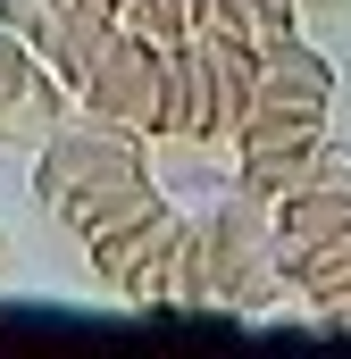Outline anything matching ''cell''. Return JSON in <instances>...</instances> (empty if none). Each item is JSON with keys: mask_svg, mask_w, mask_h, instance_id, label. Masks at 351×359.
Segmentation results:
<instances>
[{"mask_svg": "<svg viewBox=\"0 0 351 359\" xmlns=\"http://www.w3.org/2000/svg\"><path fill=\"white\" fill-rule=\"evenodd\" d=\"M276 292V201L234 184L226 201L184 217V309H267Z\"/></svg>", "mask_w": 351, "mask_h": 359, "instance_id": "obj_1", "label": "cell"}, {"mask_svg": "<svg viewBox=\"0 0 351 359\" xmlns=\"http://www.w3.org/2000/svg\"><path fill=\"white\" fill-rule=\"evenodd\" d=\"M84 117H109L143 142H168V109H176V50L168 42H143V34H109V50L92 59V76L76 84Z\"/></svg>", "mask_w": 351, "mask_h": 359, "instance_id": "obj_2", "label": "cell"}, {"mask_svg": "<svg viewBox=\"0 0 351 359\" xmlns=\"http://www.w3.org/2000/svg\"><path fill=\"white\" fill-rule=\"evenodd\" d=\"M234 184L243 192H301V184L326 176V151H335V134H326V109H276V100H251V117L234 126Z\"/></svg>", "mask_w": 351, "mask_h": 359, "instance_id": "obj_3", "label": "cell"}, {"mask_svg": "<svg viewBox=\"0 0 351 359\" xmlns=\"http://www.w3.org/2000/svg\"><path fill=\"white\" fill-rule=\"evenodd\" d=\"M92 276L134 309H184V217L159 201L151 217L117 226L109 243H92Z\"/></svg>", "mask_w": 351, "mask_h": 359, "instance_id": "obj_4", "label": "cell"}, {"mask_svg": "<svg viewBox=\"0 0 351 359\" xmlns=\"http://www.w3.org/2000/svg\"><path fill=\"white\" fill-rule=\"evenodd\" d=\"M117 176H151V159H143V134H126V126H109V117L59 126V134L34 142V201H42L51 217H59L76 192L117 184Z\"/></svg>", "mask_w": 351, "mask_h": 359, "instance_id": "obj_5", "label": "cell"}, {"mask_svg": "<svg viewBox=\"0 0 351 359\" xmlns=\"http://www.w3.org/2000/svg\"><path fill=\"white\" fill-rule=\"evenodd\" d=\"M67 100H76V92L51 76V59H42L25 34L0 25V151H25V142L59 134V126H67Z\"/></svg>", "mask_w": 351, "mask_h": 359, "instance_id": "obj_6", "label": "cell"}, {"mask_svg": "<svg viewBox=\"0 0 351 359\" xmlns=\"http://www.w3.org/2000/svg\"><path fill=\"white\" fill-rule=\"evenodd\" d=\"M192 59H201V151H226L234 126L251 117V76H260V50L234 42V34H192Z\"/></svg>", "mask_w": 351, "mask_h": 359, "instance_id": "obj_7", "label": "cell"}, {"mask_svg": "<svg viewBox=\"0 0 351 359\" xmlns=\"http://www.w3.org/2000/svg\"><path fill=\"white\" fill-rule=\"evenodd\" d=\"M251 100H276V109H335V67H326V50H310L301 34L276 42V50H260Z\"/></svg>", "mask_w": 351, "mask_h": 359, "instance_id": "obj_8", "label": "cell"}, {"mask_svg": "<svg viewBox=\"0 0 351 359\" xmlns=\"http://www.w3.org/2000/svg\"><path fill=\"white\" fill-rule=\"evenodd\" d=\"M151 209H159V184H151V176H117V184L76 192V201L59 209V226H67V234L92 251V243H109L117 226H134V217H151Z\"/></svg>", "mask_w": 351, "mask_h": 359, "instance_id": "obj_9", "label": "cell"}, {"mask_svg": "<svg viewBox=\"0 0 351 359\" xmlns=\"http://www.w3.org/2000/svg\"><path fill=\"white\" fill-rule=\"evenodd\" d=\"M109 34H117V17H109V8H84V0H76V8H59V17H51V34H42L34 50L51 59V76H59V84L76 92V84L92 76V59L109 50Z\"/></svg>", "mask_w": 351, "mask_h": 359, "instance_id": "obj_10", "label": "cell"}, {"mask_svg": "<svg viewBox=\"0 0 351 359\" xmlns=\"http://www.w3.org/2000/svg\"><path fill=\"white\" fill-rule=\"evenodd\" d=\"M201 25H209V34H234V42H251V50H276V42L301 34V0H209Z\"/></svg>", "mask_w": 351, "mask_h": 359, "instance_id": "obj_11", "label": "cell"}, {"mask_svg": "<svg viewBox=\"0 0 351 359\" xmlns=\"http://www.w3.org/2000/svg\"><path fill=\"white\" fill-rule=\"evenodd\" d=\"M201 8H209V0H117V8H109V17H117V25H126V34H143V42H192V34H201Z\"/></svg>", "mask_w": 351, "mask_h": 359, "instance_id": "obj_12", "label": "cell"}, {"mask_svg": "<svg viewBox=\"0 0 351 359\" xmlns=\"http://www.w3.org/2000/svg\"><path fill=\"white\" fill-rule=\"evenodd\" d=\"M168 142H192V151H201V59H192V42H176V109H168Z\"/></svg>", "mask_w": 351, "mask_h": 359, "instance_id": "obj_13", "label": "cell"}, {"mask_svg": "<svg viewBox=\"0 0 351 359\" xmlns=\"http://www.w3.org/2000/svg\"><path fill=\"white\" fill-rule=\"evenodd\" d=\"M59 8H76V0H0V25H8V34H25V42H42Z\"/></svg>", "mask_w": 351, "mask_h": 359, "instance_id": "obj_14", "label": "cell"}, {"mask_svg": "<svg viewBox=\"0 0 351 359\" xmlns=\"http://www.w3.org/2000/svg\"><path fill=\"white\" fill-rule=\"evenodd\" d=\"M310 318H318L326 334H351V276L335 284V292H318V301H310Z\"/></svg>", "mask_w": 351, "mask_h": 359, "instance_id": "obj_15", "label": "cell"}, {"mask_svg": "<svg viewBox=\"0 0 351 359\" xmlns=\"http://www.w3.org/2000/svg\"><path fill=\"white\" fill-rule=\"evenodd\" d=\"M84 8H117V0H84Z\"/></svg>", "mask_w": 351, "mask_h": 359, "instance_id": "obj_16", "label": "cell"}]
</instances>
